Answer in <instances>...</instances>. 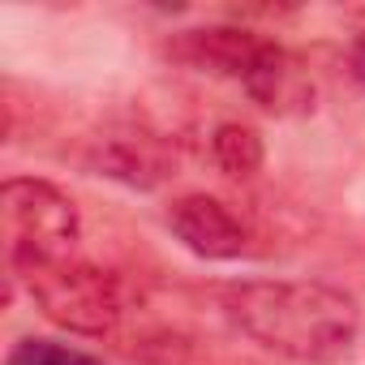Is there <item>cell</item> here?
Returning <instances> with one entry per match:
<instances>
[{"instance_id":"9c48e42d","label":"cell","mask_w":365,"mask_h":365,"mask_svg":"<svg viewBox=\"0 0 365 365\" xmlns=\"http://www.w3.org/2000/svg\"><path fill=\"white\" fill-rule=\"evenodd\" d=\"M5 365H103L99 356L82 352V348H69V344H56V339H18L5 356Z\"/></svg>"},{"instance_id":"6da1fadb","label":"cell","mask_w":365,"mask_h":365,"mask_svg":"<svg viewBox=\"0 0 365 365\" xmlns=\"http://www.w3.org/2000/svg\"><path fill=\"white\" fill-rule=\"evenodd\" d=\"M224 314L258 348L301 361L335 365L356 344V301L322 279H245L224 288Z\"/></svg>"},{"instance_id":"3957f363","label":"cell","mask_w":365,"mask_h":365,"mask_svg":"<svg viewBox=\"0 0 365 365\" xmlns=\"http://www.w3.org/2000/svg\"><path fill=\"white\" fill-rule=\"evenodd\" d=\"M0 215L9 237V262H65L78 245V207L48 180H5Z\"/></svg>"},{"instance_id":"52a82bcc","label":"cell","mask_w":365,"mask_h":365,"mask_svg":"<svg viewBox=\"0 0 365 365\" xmlns=\"http://www.w3.org/2000/svg\"><path fill=\"white\" fill-rule=\"evenodd\" d=\"M245 95L267 108V112H292V108H309L314 99V86L305 82V73L297 69V61L279 48V43H267L258 65L250 69V78L241 82Z\"/></svg>"},{"instance_id":"ba28073f","label":"cell","mask_w":365,"mask_h":365,"mask_svg":"<svg viewBox=\"0 0 365 365\" xmlns=\"http://www.w3.org/2000/svg\"><path fill=\"white\" fill-rule=\"evenodd\" d=\"M211 159L224 176L232 180H250L258 168H262V138L258 129L250 125H237V120H224L215 133H211Z\"/></svg>"},{"instance_id":"30bf717a","label":"cell","mask_w":365,"mask_h":365,"mask_svg":"<svg viewBox=\"0 0 365 365\" xmlns=\"http://www.w3.org/2000/svg\"><path fill=\"white\" fill-rule=\"evenodd\" d=\"M348 69H352V78L365 86V35L352 43V52H348Z\"/></svg>"},{"instance_id":"5b68a950","label":"cell","mask_w":365,"mask_h":365,"mask_svg":"<svg viewBox=\"0 0 365 365\" xmlns=\"http://www.w3.org/2000/svg\"><path fill=\"white\" fill-rule=\"evenodd\" d=\"M172 150L163 138L146 133V129H125V133H108L95 142L91 150V168L99 176H112L129 190H155L159 180L172 176Z\"/></svg>"},{"instance_id":"8992f818","label":"cell","mask_w":365,"mask_h":365,"mask_svg":"<svg viewBox=\"0 0 365 365\" xmlns=\"http://www.w3.org/2000/svg\"><path fill=\"white\" fill-rule=\"evenodd\" d=\"M271 39L254 35V31H237V26H207V31H190L185 39L176 43V52L185 56L194 69L202 73H215V78H232V82H245L250 69L258 65L262 48Z\"/></svg>"},{"instance_id":"277c9868","label":"cell","mask_w":365,"mask_h":365,"mask_svg":"<svg viewBox=\"0 0 365 365\" xmlns=\"http://www.w3.org/2000/svg\"><path fill=\"white\" fill-rule=\"evenodd\" d=\"M168 228L172 237L185 245L190 254L198 258H211V262H228V258H241L245 254V228L241 220L211 194H185L168 207Z\"/></svg>"},{"instance_id":"7a4b0ae2","label":"cell","mask_w":365,"mask_h":365,"mask_svg":"<svg viewBox=\"0 0 365 365\" xmlns=\"http://www.w3.org/2000/svg\"><path fill=\"white\" fill-rule=\"evenodd\" d=\"M18 279L26 284V292L35 297V305L65 331L78 335H108L116 331L125 301H120V284L116 275L65 258V262H14Z\"/></svg>"}]
</instances>
